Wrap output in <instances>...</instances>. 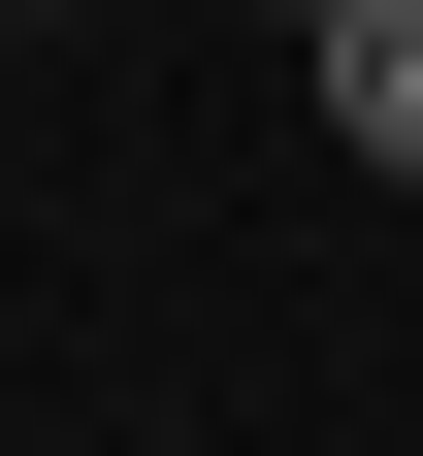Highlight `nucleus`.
Instances as JSON below:
<instances>
[{"label":"nucleus","mask_w":423,"mask_h":456,"mask_svg":"<svg viewBox=\"0 0 423 456\" xmlns=\"http://www.w3.org/2000/svg\"><path fill=\"white\" fill-rule=\"evenodd\" d=\"M326 131H358V163H423V0H326Z\"/></svg>","instance_id":"nucleus-1"},{"label":"nucleus","mask_w":423,"mask_h":456,"mask_svg":"<svg viewBox=\"0 0 423 456\" xmlns=\"http://www.w3.org/2000/svg\"><path fill=\"white\" fill-rule=\"evenodd\" d=\"M293 33H326V0H293Z\"/></svg>","instance_id":"nucleus-2"}]
</instances>
